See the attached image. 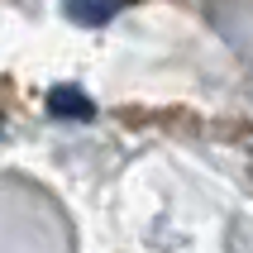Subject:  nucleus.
I'll use <instances>...</instances> for the list:
<instances>
[{"instance_id": "obj_2", "label": "nucleus", "mask_w": 253, "mask_h": 253, "mask_svg": "<svg viewBox=\"0 0 253 253\" xmlns=\"http://www.w3.org/2000/svg\"><path fill=\"white\" fill-rule=\"evenodd\" d=\"M115 10H86V5H72L67 10V19H82V24H105Z\"/></svg>"}, {"instance_id": "obj_1", "label": "nucleus", "mask_w": 253, "mask_h": 253, "mask_svg": "<svg viewBox=\"0 0 253 253\" xmlns=\"http://www.w3.org/2000/svg\"><path fill=\"white\" fill-rule=\"evenodd\" d=\"M48 105H53V115H72V120H86L91 115V100L77 96V91H62V86L48 96Z\"/></svg>"}]
</instances>
